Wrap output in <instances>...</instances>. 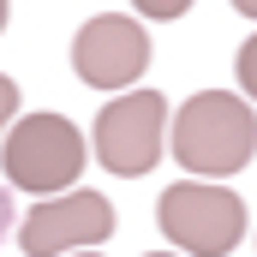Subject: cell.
<instances>
[{
    "label": "cell",
    "instance_id": "obj_1",
    "mask_svg": "<svg viewBox=\"0 0 257 257\" xmlns=\"http://www.w3.org/2000/svg\"><path fill=\"white\" fill-rule=\"evenodd\" d=\"M174 162L192 168V180H227L257 156V108L233 90H197L192 102L168 120Z\"/></svg>",
    "mask_w": 257,
    "mask_h": 257
},
{
    "label": "cell",
    "instance_id": "obj_2",
    "mask_svg": "<svg viewBox=\"0 0 257 257\" xmlns=\"http://www.w3.org/2000/svg\"><path fill=\"white\" fill-rule=\"evenodd\" d=\"M84 156H90V144L66 114H24V120H12L6 144H0L6 180L36 197H66L72 180L84 174Z\"/></svg>",
    "mask_w": 257,
    "mask_h": 257
},
{
    "label": "cell",
    "instance_id": "obj_3",
    "mask_svg": "<svg viewBox=\"0 0 257 257\" xmlns=\"http://www.w3.org/2000/svg\"><path fill=\"white\" fill-rule=\"evenodd\" d=\"M156 221L162 233L180 245L186 257H227L245 239V203L227 192V186H209V180H180L168 186L156 203Z\"/></svg>",
    "mask_w": 257,
    "mask_h": 257
},
{
    "label": "cell",
    "instance_id": "obj_4",
    "mask_svg": "<svg viewBox=\"0 0 257 257\" xmlns=\"http://www.w3.org/2000/svg\"><path fill=\"white\" fill-rule=\"evenodd\" d=\"M96 162L120 180H138L156 168L162 144H168V102L156 90H126L96 114Z\"/></svg>",
    "mask_w": 257,
    "mask_h": 257
},
{
    "label": "cell",
    "instance_id": "obj_5",
    "mask_svg": "<svg viewBox=\"0 0 257 257\" xmlns=\"http://www.w3.org/2000/svg\"><path fill=\"white\" fill-rule=\"evenodd\" d=\"M72 72L90 84V90H120L150 72V30L126 18V12H96L78 36H72Z\"/></svg>",
    "mask_w": 257,
    "mask_h": 257
},
{
    "label": "cell",
    "instance_id": "obj_6",
    "mask_svg": "<svg viewBox=\"0 0 257 257\" xmlns=\"http://www.w3.org/2000/svg\"><path fill=\"white\" fill-rule=\"evenodd\" d=\"M114 233V203L102 192H66L42 197L24 221H18V245L30 257H66V251H90Z\"/></svg>",
    "mask_w": 257,
    "mask_h": 257
},
{
    "label": "cell",
    "instance_id": "obj_7",
    "mask_svg": "<svg viewBox=\"0 0 257 257\" xmlns=\"http://www.w3.org/2000/svg\"><path fill=\"white\" fill-rule=\"evenodd\" d=\"M233 72H239V90H245V102H257V36H251V42H239Z\"/></svg>",
    "mask_w": 257,
    "mask_h": 257
},
{
    "label": "cell",
    "instance_id": "obj_8",
    "mask_svg": "<svg viewBox=\"0 0 257 257\" xmlns=\"http://www.w3.org/2000/svg\"><path fill=\"white\" fill-rule=\"evenodd\" d=\"M144 18H180V12H192V0H132Z\"/></svg>",
    "mask_w": 257,
    "mask_h": 257
},
{
    "label": "cell",
    "instance_id": "obj_9",
    "mask_svg": "<svg viewBox=\"0 0 257 257\" xmlns=\"http://www.w3.org/2000/svg\"><path fill=\"white\" fill-rule=\"evenodd\" d=\"M6 120H18V84L0 72V132H6Z\"/></svg>",
    "mask_w": 257,
    "mask_h": 257
},
{
    "label": "cell",
    "instance_id": "obj_10",
    "mask_svg": "<svg viewBox=\"0 0 257 257\" xmlns=\"http://www.w3.org/2000/svg\"><path fill=\"white\" fill-rule=\"evenodd\" d=\"M12 215H18V209H12V197H6V186H0V233L12 227Z\"/></svg>",
    "mask_w": 257,
    "mask_h": 257
},
{
    "label": "cell",
    "instance_id": "obj_11",
    "mask_svg": "<svg viewBox=\"0 0 257 257\" xmlns=\"http://www.w3.org/2000/svg\"><path fill=\"white\" fill-rule=\"evenodd\" d=\"M233 6H239V12H245V18H257V0H233Z\"/></svg>",
    "mask_w": 257,
    "mask_h": 257
},
{
    "label": "cell",
    "instance_id": "obj_12",
    "mask_svg": "<svg viewBox=\"0 0 257 257\" xmlns=\"http://www.w3.org/2000/svg\"><path fill=\"white\" fill-rule=\"evenodd\" d=\"M0 30H6V0H0Z\"/></svg>",
    "mask_w": 257,
    "mask_h": 257
},
{
    "label": "cell",
    "instance_id": "obj_13",
    "mask_svg": "<svg viewBox=\"0 0 257 257\" xmlns=\"http://www.w3.org/2000/svg\"><path fill=\"white\" fill-rule=\"evenodd\" d=\"M72 257H102V251H72Z\"/></svg>",
    "mask_w": 257,
    "mask_h": 257
},
{
    "label": "cell",
    "instance_id": "obj_14",
    "mask_svg": "<svg viewBox=\"0 0 257 257\" xmlns=\"http://www.w3.org/2000/svg\"><path fill=\"white\" fill-rule=\"evenodd\" d=\"M150 257H174V251H150Z\"/></svg>",
    "mask_w": 257,
    "mask_h": 257
}]
</instances>
